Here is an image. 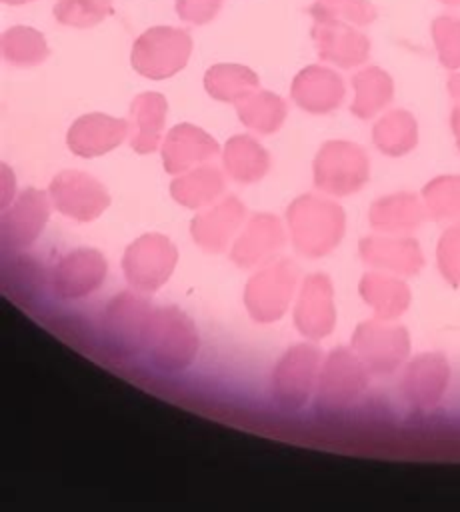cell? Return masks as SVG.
Instances as JSON below:
<instances>
[{
  "label": "cell",
  "mask_w": 460,
  "mask_h": 512,
  "mask_svg": "<svg viewBox=\"0 0 460 512\" xmlns=\"http://www.w3.org/2000/svg\"><path fill=\"white\" fill-rule=\"evenodd\" d=\"M294 246L306 256L330 252L344 234V210L322 196H298L286 212Z\"/></svg>",
  "instance_id": "obj_1"
},
{
  "label": "cell",
  "mask_w": 460,
  "mask_h": 512,
  "mask_svg": "<svg viewBox=\"0 0 460 512\" xmlns=\"http://www.w3.org/2000/svg\"><path fill=\"white\" fill-rule=\"evenodd\" d=\"M198 346V332L186 312L176 306L152 312L144 348L158 370L180 372L188 368L198 354Z\"/></svg>",
  "instance_id": "obj_2"
},
{
  "label": "cell",
  "mask_w": 460,
  "mask_h": 512,
  "mask_svg": "<svg viewBox=\"0 0 460 512\" xmlns=\"http://www.w3.org/2000/svg\"><path fill=\"white\" fill-rule=\"evenodd\" d=\"M312 174L318 190L332 196H348L368 182L370 160L354 142L328 140L316 152Z\"/></svg>",
  "instance_id": "obj_3"
},
{
  "label": "cell",
  "mask_w": 460,
  "mask_h": 512,
  "mask_svg": "<svg viewBox=\"0 0 460 512\" xmlns=\"http://www.w3.org/2000/svg\"><path fill=\"white\" fill-rule=\"evenodd\" d=\"M190 52L192 38L186 30L174 26H152L136 38L130 62L138 74L150 80H164L186 66Z\"/></svg>",
  "instance_id": "obj_4"
},
{
  "label": "cell",
  "mask_w": 460,
  "mask_h": 512,
  "mask_svg": "<svg viewBox=\"0 0 460 512\" xmlns=\"http://www.w3.org/2000/svg\"><path fill=\"white\" fill-rule=\"evenodd\" d=\"M152 310L144 296L134 292L116 294L102 316V332L108 350L114 356L128 358L146 346Z\"/></svg>",
  "instance_id": "obj_5"
},
{
  "label": "cell",
  "mask_w": 460,
  "mask_h": 512,
  "mask_svg": "<svg viewBox=\"0 0 460 512\" xmlns=\"http://www.w3.org/2000/svg\"><path fill=\"white\" fill-rule=\"evenodd\" d=\"M178 250L172 240L158 232L136 238L122 256V270L130 284L144 292L158 290L174 272Z\"/></svg>",
  "instance_id": "obj_6"
},
{
  "label": "cell",
  "mask_w": 460,
  "mask_h": 512,
  "mask_svg": "<svg viewBox=\"0 0 460 512\" xmlns=\"http://www.w3.org/2000/svg\"><path fill=\"white\" fill-rule=\"evenodd\" d=\"M48 194L58 212L78 222L96 220L110 206L106 188L80 170L58 172L48 186Z\"/></svg>",
  "instance_id": "obj_7"
},
{
  "label": "cell",
  "mask_w": 460,
  "mask_h": 512,
  "mask_svg": "<svg viewBox=\"0 0 460 512\" xmlns=\"http://www.w3.org/2000/svg\"><path fill=\"white\" fill-rule=\"evenodd\" d=\"M294 284L296 268L290 260H280L252 276L244 292V302L252 318L258 322L278 320L288 308Z\"/></svg>",
  "instance_id": "obj_8"
},
{
  "label": "cell",
  "mask_w": 460,
  "mask_h": 512,
  "mask_svg": "<svg viewBox=\"0 0 460 512\" xmlns=\"http://www.w3.org/2000/svg\"><path fill=\"white\" fill-rule=\"evenodd\" d=\"M320 364V350L312 344L292 346L272 374V394L282 408H300L312 392Z\"/></svg>",
  "instance_id": "obj_9"
},
{
  "label": "cell",
  "mask_w": 460,
  "mask_h": 512,
  "mask_svg": "<svg viewBox=\"0 0 460 512\" xmlns=\"http://www.w3.org/2000/svg\"><path fill=\"white\" fill-rule=\"evenodd\" d=\"M106 278V260L94 248H74L52 268L50 284L58 298L76 300L100 288Z\"/></svg>",
  "instance_id": "obj_10"
},
{
  "label": "cell",
  "mask_w": 460,
  "mask_h": 512,
  "mask_svg": "<svg viewBox=\"0 0 460 512\" xmlns=\"http://www.w3.org/2000/svg\"><path fill=\"white\" fill-rule=\"evenodd\" d=\"M50 194L38 188L22 190L2 212L4 246L24 248L44 230L50 216Z\"/></svg>",
  "instance_id": "obj_11"
},
{
  "label": "cell",
  "mask_w": 460,
  "mask_h": 512,
  "mask_svg": "<svg viewBox=\"0 0 460 512\" xmlns=\"http://www.w3.org/2000/svg\"><path fill=\"white\" fill-rule=\"evenodd\" d=\"M366 386V364L346 348L334 350L318 380V402L324 408L350 404Z\"/></svg>",
  "instance_id": "obj_12"
},
{
  "label": "cell",
  "mask_w": 460,
  "mask_h": 512,
  "mask_svg": "<svg viewBox=\"0 0 460 512\" xmlns=\"http://www.w3.org/2000/svg\"><path fill=\"white\" fill-rule=\"evenodd\" d=\"M312 40L318 58L340 68H354L368 60L370 40L364 32L340 20H312Z\"/></svg>",
  "instance_id": "obj_13"
},
{
  "label": "cell",
  "mask_w": 460,
  "mask_h": 512,
  "mask_svg": "<svg viewBox=\"0 0 460 512\" xmlns=\"http://www.w3.org/2000/svg\"><path fill=\"white\" fill-rule=\"evenodd\" d=\"M360 360L374 372H392L408 354V334L400 326L370 320L358 326L352 340Z\"/></svg>",
  "instance_id": "obj_14"
},
{
  "label": "cell",
  "mask_w": 460,
  "mask_h": 512,
  "mask_svg": "<svg viewBox=\"0 0 460 512\" xmlns=\"http://www.w3.org/2000/svg\"><path fill=\"white\" fill-rule=\"evenodd\" d=\"M130 134V122L102 112H90L72 122L66 144L72 154L94 158L114 150Z\"/></svg>",
  "instance_id": "obj_15"
},
{
  "label": "cell",
  "mask_w": 460,
  "mask_h": 512,
  "mask_svg": "<svg viewBox=\"0 0 460 512\" xmlns=\"http://www.w3.org/2000/svg\"><path fill=\"white\" fill-rule=\"evenodd\" d=\"M346 94L344 80L328 66L312 64L302 68L290 86V96L298 108L310 114L334 112Z\"/></svg>",
  "instance_id": "obj_16"
},
{
  "label": "cell",
  "mask_w": 460,
  "mask_h": 512,
  "mask_svg": "<svg viewBox=\"0 0 460 512\" xmlns=\"http://www.w3.org/2000/svg\"><path fill=\"white\" fill-rule=\"evenodd\" d=\"M162 164L168 174H182L204 164L220 152L218 142L202 128L182 122L168 130L162 140Z\"/></svg>",
  "instance_id": "obj_17"
},
{
  "label": "cell",
  "mask_w": 460,
  "mask_h": 512,
  "mask_svg": "<svg viewBox=\"0 0 460 512\" xmlns=\"http://www.w3.org/2000/svg\"><path fill=\"white\" fill-rule=\"evenodd\" d=\"M244 218L246 206L236 196H226L192 218L190 234L202 250L220 252L240 230Z\"/></svg>",
  "instance_id": "obj_18"
},
{
  "label": "cell",
  "mask_w": 460,
  "mask_h": 512,
  "mask_svg": "<svg viewBox=\"0 0 460 512\" xmlns=\"http://www.w3.org/2000/svg\"><path fill=\"white\" fill-rule=\"evenodd\" d=\"M334 320L336 312L330 280L324 274H310L304 280L296 302L294 322L298 330L310 338H322L332 330Z\"/></svg>",
  "instance_id": "obj_19"
},
{
  "label": "cell",
  "mask_w": 460,
  "mask_h": 512,
  "mask_svg": "<svg viewBox=\"0 0 460 512\" xmlns=\"http://www.w3.org/2000/svg\"><path fill=\"white\" fill-rule=\"evenodd\" d=\"M284 244V228L274 214H254L232 246V260L240 266H254L280 250Z\"/></svg>",
  "instance_id": "obj_20"
},
{
  "label": "cell",
  "mask_w": 460,
  "mask_h": 512,
  "mask_svg": "<svg viewBox=\"0 0 460 512\" xmlns=\"http://www.w3.org/2000/svg\"><path fill=\"white\" fill-rule=\"evenodd\" d=\"M448 384V364L440 354H422L412 360L402 378V394L416 408L434 406Z\"/></svg>",
  "instance_id": "obj_21"
},
{
  "label": "cell",
  "mask_w": 460,
  "mask_h": 512,
  "mask_svg": "<svg viewBox=\"0 0 460 512\" xmlns=\"http://www.w3.org/2000/svg\"><path fill=\"white\" fill-rule=\"evenodd\" d=\"M168 104L158 92H142L130 104V146L138 154H150L158 148Z\"/></svg>",
  "instance_id": "obj_22"
},
{
  "label": "cell",
  "mask_w": 460,
  "mask_h": 512,
  "mask_svg": "<svg viewBox=\"0 0 460 512\" xmlns=\"http://www.w3.org/2000/svg\"><path fill=\"white\" fill-rule=\"evenodd\" d=\"M360 256L374 266H382L400 274H414L424 264L422 250L418 242L412 238H390V236L362 238Z\"/></svg>",
  "instance_id": "obj_23"
},
{
  "label": "cell",
  "mask_w": 460,
  "mask_h": 512,
  "mask_svg": "<svg viewBox=\"0 0 460 512\" xmlns=\"http://www.w3.org/2000/svg\"><path fill=\"white\" fill-rule=\"evenodd\" d=\"M222 164L228 176L236 182L252 184L266 176L270 168V154L250 134H236L224 144Z\"/></svg>",
  "instance_id": "obj_24"
},
{
  "label": "cell",
  "mask_w": 460,
  "mask_h": 512,
  "mask_svg": "<svg viewBox=\"0 0 460 512\" xmlns=\"http://www.w3.org/2000/svg\"><path fill=\"white\" fill-rule=\"evenodd\" d=\"M370 224L380 232H408L426 218V206L410 192H394L370 206Z\"/></svg>",
  "instance_id": "obj_25"
},
{
  "label": "cell",
  "mask_w": 460,
  "mask_h": 512,
  "mask_svg": "<svg viewBox=\"0 0 460 512\" xmlns=\"http://www.w3.org/2000/svg\"><path fill=\"white\" fill-rule=\"evenodd\" d=\"M226 188L222 172L212 164L194 166L170 182V196L184 208H204Z\"/></svg>",
  "instance_id": "obj_26"
},
{
  "label": "cell",
  "mask_w": 460,
  "mask_h": 512,
  "mask_svg": "<svg viewBox=\"0 0 460 512\" xmlns=\"http://www.w3.org/2000/svg\"><path fill=\"white\" fill-rule=\"evenodd\" d=\"M240 122L256 134H274L286 120L288 106L282 96L270 90H250L234 102Z\"/></svg>",
  "instance_id": "obj_27"
},
{
  "label": "cell",
  "mask_w": 460,
  "mask_h": 512,
  "mask_svg": "<svg viewBox=\"0 0 460 512\" xmlns=\"http://www.w3.org/2000/svg\"><path fill=\"white\" fill-rule=\"evenodd\" d=\"M354 86V100L350 112L360 118L368 120L382 112L394 98V82L390 74L378 66H366L352 76Z\"/></svg>",
  "instance_id": "obj_28"
},
{
  "label": "cell",
  "mask_w": 460,
  "mask_h": 512,
  "mask_svg": "<svg viewBox=\"0 0 460 512\" xmlns=\"http://www.w3.org/2000/svg\"><path fill=\"white\" fill-rule=\"evenodd\" d=\"M374 146L392 158L404 156L418 144V124L416 118L402 108L390 110L376 120L372 128Z\"/></svg>",
  "instance_id": "obj_29"
},
{
  "label": "cell",
  "mask_w": 460,
  "mask_h": 512,
  "mask_svg": "<svg viewBox=\"0 0 460 512\" xmlns=\"http://www.w3.org/2000/svg\"><path fill=\"white\" fill-rule=\"evenodd\" d=\"M258 74L244 64H214L204 74L206 92L220 102H238L244 94L258 88Z\"/></svg>",
  "instance_id": "obj_30"
},
{
  "label": "cell",
  "mask_w": 460,
  "mask_h": 512,
  "mask_svg": "<svg viewBox=\"0 0 460 512\" xmlns=\"http://www.w3.org/2000/svg\"><path fill=\"white\" fill-rule=\"evenodd\" d=\"M360 294L384 320L402 314L410 302L408 286L402 280L384 274H366L360 282Z\"/></svg>",
  "instance_id": "obj_31"
},
{
  "label": "cell",
  "mask_w": 460,
  "mask_h": 512,
  "mask_svg": "<svg viewBox=\"0 0 460 512\" xmlns=\"http://www.w3.org/2000/svg\"><path fill=\"white\" fill-rule=\"evenodd\" d=\"M2 56L14 66H36L50 54L42 32L30 26H12L0 38Z\"/></svg>",
  "instance_id": "obj_32"
},
{
  "label": "cell",
  "mask_w": 460,
  "mask_h": 512,
  "mask_svg": "<svg viewBox=\"0 0 460 512\" xmlns=\"http://www.w3.org/2000/svg\"><path fill=\"white\" fill-rule=\"evenodd\" d=\"M312 20H340L352 26H366L376 20V6L368 0H314L308 6Z\"/></svg>",
  "instance_id": "obj_33"
},
{
  "label": "cell",
  "mask_w": 460,
  "mask_h": 512,
  "mask_svg": "<svg viewBox=\"0 0 460 512\" xmlns=\"http://www.w3.org/2000/svg\"><path fill=\"white\" fill-rule=\"evenodd\" d=\"M422 198L434 218H460V176H436L422 188Z\"/></svg>",
  "instance_id": "obj_34"
},
{
  "label": "cell",
  "mask_w": 460,
  "mask_h": 512,
  "mask_svg": "<svg viewBox=\"0 0 460 512\" xmlns=\"http://www.w3.org/2000/svg\"><path fill=\"white\" fill-rule=\"evenodd\" d=\"M112 10V0H58L54 18L64 26L88 28L98 24Z\"/></svg>",
  "instance_id": "obj_35"
},
{
  "label": "cell",
  "mask_w": 460,
  "mask_h": 512,
  "mask_svg": "<svg viewBox=\"0 0 460 512\" xmlns=\"http://www.w3.org/2000/svg\"><path fill=\"white\" fill-rule=\"evenodd\" d=\"M432 40L438 60L448 70L460 68V18L444 14L432 22Z\"/></svg>",
  "instance_id": "obj_36"
},
{
  "label": "cell",
  "mask_w": 460,
  "mask_h": 512,
  "mask_svg": "<svg viewBox=\"0 0 460 512\" xmlns=\"http://www.w3.org/2000/svg\"><path fill=\"white\" fill-rule=\"evenodd\" d=\"M438 262L452 282H460V222L448 228L438 244Z\"/></svg>",
  "instance_id": "obj_37"
},
{
  "label": "cell",
  "mask_w": 460,
  "mask_h": 512,
  "mask_svg": "<svg viewBox=\"0 0 460 512\" xmlns=\"http://www.w3.org/2000/svg\"><path fill=\"white\" fill-rule=\"evenodd\" d=\"M220 8L222 0H176V12L180 20L198 26L210 22Z\"/></svg>",
  "instance_id": "obj_38"
},
{
  "label": "cell",
  "mask_w": 460,
  "mask_h": 512,
  "mask_svg": "<svg viewBox=\"0 0 460 512\" xmlns=\"http://www.w3.org/2000/svg\"><path fill=\"white\" fill-rule=\"evenodd\" d=\"M14 188H16L14 176H12L10 168L6 164H2V206L4 208L14 200Z\"/></svg>",
  "instance_id": "obj_39"
},
{
  "label": "cell",
  "mask_w": 460,
  "mask_h": 512,
  "mask_svg": "<svg viewBox=\"0 0 460 512\" xmlns=\"http://www.w3.org/2000/svg\"><path fill=\"white\" fill-rule=\"evenodd\" d=\"M450 128H452V134H454V140H456V146L460 150V104H456L450 112Z\"/></svg>",
  "instance_id": "obj_40"
},
{
  "label": "cell",
  "mask_w": 460,
  "mask_h": 512,
  "mask_svg": "<svg viewBox=\"0 0 460 512\" xmlns=\"http://www.w3.org/2000/svg\"><path fill=\"white\" fill-rule=\"evenodd\" d=\"M448 92H450L452 98L460 100V72L450 74V78H448Z\"/></svg>",
  "instance_id": "obj_41"
},
{
  "label": "cell",
  "mask_w": 460,
  "mask_h": 512,
  "mask_svg": "<svg viewBox=\"0 0 460 512\" xmlns=\"http://www.w3.org/2000/svg\"><path fill=\"white\" fill-rule=\"evenodd\" d=\"M4 4H26V2H32V0H2Z\"/></svg>",
  "instance_id": "obj_42"
},
{
  "label": "cell",
  "mask_w": 460,
  "mask_h": 512,
  "mask_svg": "<svg viewBox=\"0 0 460 512\" xmlns=\"http://www.w3.org/2000/svg\"><path fill=\"white\" fill-rule=\"evenodd\" d=\"M446 6H460V0H440Z\"/></svg>",
  "instance_id": "obj_43"
}]
</instances>
